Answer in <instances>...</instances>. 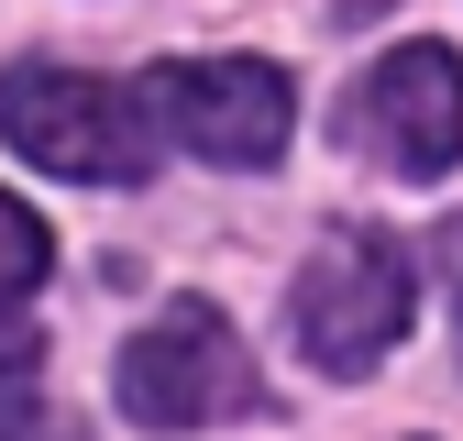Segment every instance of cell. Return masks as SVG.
I'll return each instance as SVG.
<instances>
[{
    "mask_svg": "<svg viewBox=\"0 0 463 441\" xmlns=\"http://www.w3.org/2000/svg\"><path fill=\"white\" fill-rule=\"evenodd\" d=\"M144 89L165 110V133L210 165H276L287 133H298V89L265 55H188V67H155Z\"/></svg>",
    "mask_w": 463,
    "mask_h": 441,
    "instance_id": "4",
    "label": "cell"
},
{
    "mask_svg": "<svg viewBox=\"0 0 463 441\" xmlns=\"http://www.w3.org/2000/svg\"><path fill=\"white\" fill-rule=\"evenodd\" d=\"M44 265H55V243H44V220L0 188V309H23L33 287H44Z\"/></svg>",
    "mask_w": 463,
    "mask_h": 441,
    "instance_id": "6",
    "label": "cell"
},
{
    "mask_svg": "<svg viewBox=\"0 0 463 441\" xmlns=\"http://www.w3.org/2000/svg\"><path fill=\"white\" fill-rule=\"evenodd\" d=\"M122 419L133 430H210L232 408H265V386H254V353L232 342V320L210 298H165L133 342H122Z\"/></svg>",
    "mask_w": 463,
    "mask_h": 441,
    "instance_id": "3",
    "label": "cell"
},
{
    "mask_svg": "<svg viewBox=\"0 0 463 441\" xmlns=\"http://www.w3.org/2000/svg\"><path fill=\"white\" fill-rule=\"evenodd\" d=\"M33 398H44V342L0 309V441H23L33 430Z\"/></svg>",
    "mask_w": 463,
    "mask_h": 441,
    "instance_id": "7",
    "label": "cell"
},
{
    "mask_svg": "<svg viewBox=\"0 0 463 441\" xmlns=\"http://www.w3.org/2000/svg\"><path fill=\"white\" fill-rule=\"evenodd\" d=\"M409 298H420V276H409V243L375 232V220H331L320 254L298 265V287H287V320H298V353L320 375H375L397 342H409Z\"/></svg>",
    "mask_w": 463,
    "mask_h": 441,
    "instance_id": "2",
    "label": "cell"
},
{
    "mask_svg": "<svg viewBox=\"0 0 463 441\" xmlns=\"http://www.w3.org/2000/svg\"><path fill=\"white\" fill-rule=\"evenodd\" d=\"M354 133L397 165V177H441V165L463 155V67H452V44L375 55V78L354 89Z\"/></svg>",
    "mask_w": 463,
    "mask_h": 441,
    "instance_id": "5",
    "label": "cell"
},
{
    "mask_svg": "<svg viewBox=\"0 0 463 441\" xmlns=\"http://www.w3.org/2000/svg\"><path fill=\"white\" fill-rule=\"evenodd\" d=\"M430 265H441V287H452V309H463V210L430 232Z\"/></svg>",
    "mask_w": 463,
    "mask_h": 441,
    "instance_id": "8",
    "label": "cell"
},
{
    "mask_svg": "<svg viewBox=\"0 0 463 441\" xmlns=\"http://www.w3.org/2000/svg\"><path fill=\"white\" fill-rule=\"evenodd\" d=\"M155 133H165L155 89L89 78V67H44V55H23V67L0 78V144L55 165V177L133 188V177H155Z\"/></svg>",
    "mask_w": 463,
    "mask_h": 441,
    "instance_id": "1",
    "label": "cell"
}]
</instances>
